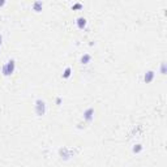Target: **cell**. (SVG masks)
Here are the masks:
<instances>
[{
	"label": "cell",
	"mask_w": 167,
	"mask_h": 167,
	"mask_svg": "<svg viewBox=\"0 0 167 167\" xmlns=\"http://www.w3.org/2000/svg\"><path fill=\"white\" fill-rule=\"evenodd\" d=\"M161 73L166 74V63H162V65H161Z\"/></svg>",
	"instance_id": "11"
},
{
	"label": "cell",
	"mask_w": 167,
	"mask_h": 167,
	"mask_svg": "<svg viewBox=\"0 0 167 167\" xmlns=\"http://www.w3.org/2000/svg\"><path fill=\"white\" fill-rule=\"evenodd\" d=\"M4 4H5V1H4V0H1V1H0V7H3Z\"/></svg>",
	"instance_id": "14"
},
{
	"label": "cell",
	"mask_w": 167,
	"mask_h": 167,
	"mask_svg": "<svg viewBox=\"0 0 167 167\" xmlns=\"http://www.w3.org/2000/svg\"><path fill=\"white\" fill-rule=\"evenodd\" d=\"M93 119H94V109L93 107H88L84 111V120L86 123H90V122H93Z\"/></svg>",
	"instance_id": "3"
},
{
	"label": "cell",
	"mask_w": 167,
	"mask_h": 167,
	"mask_svg": "<svg viewBox=\"0 0 167 167\" xmlns=\"http://www.w3.org/2000/svg\"><path fill=\"white\" fill-rule=\"evenodd\" d=\"M86 24H88V20L85 18V17H82V16H81V17H78V18L76 20V25H77V28H78V29H81V30H82V29H85Z\"/></svg>",
	"instance_id": "5"
},
{
	"label": "cell",
	"mask_w": 167,
	"mask_h": 167,
	"mask_svg": "<svg viewBox=\"0 0 167 167\" xmlns=\"http://www.w3.org/2000/svg\"><path fill=\"white\" fill-rule=\"evenodd\" d=\"M31 7H33V9H34L35 12H41V11H42V8H43V3L39 1V0H37V1L33 3Z\"/></svg>",
	"instance_id": "7"
},
{
	"label": "cell",
	"mask_w": 167,
	"mask_h": 167,
	"mask_svg": "<svg viewBox=\"0 0 167 167\" xmlns=\"http://www.w3.org/2000/svg\"><path fill=\"white\" fill-rule=\"evenodd\" d=\"M154 77H155L154 71H148L145 74H144V81H145L146 84H149V82H152V81L154 80Z\"/></svg>",
	"instance_id": "4"
},
{
	"label": "cell",
	"mask_w": 167,
	"mask_h": 167,
	"mask_svg": "<svg viewBox=\"0 0 167 167\" xmlns=\"http://www.w3.org/2000/svg\"><path fill=\"white\" fill-rule=\"evenodd\" d=\"M1 43H3V35L0 34V46H1Z\"/></svg>",
	"instance_id": "13"
},
{
	"label": "cell",
	"mask_w": 167,
	"mask_h": 167,
	"mask_svg": "<svg viewBox=\"0 0 167 167\" xmlns=\"http://www.w3.org/2000/svg\"><path fill=\"white\" fill-rule=\"evenodd\" d=\"M82 7H84V5L81 4V3H74V4L72 5V9H73V11H74V9H81Z\"/></svg>",
	"instance_id": "10"
},
{
	"label": "cell",
	"mask_w": 167,
	"mask_h": 167,
	"mask_svg": "<svg viewBox=\"0 0 167 167\" xmlns=\"http://www.w3.org/2000/svg\"><path fill=\"white\" fill-rule=\"evenodd\" d=\"M55 102H56V104H61V102H63V98H61V97H56Z\"/></svg>",
	"instance_id": "12"
},
{
	"label": "cell",
	"mask_w": 167,
	"mask_h": 167,
	"mask_svg": "<svg viewBox=\"0 0 167 167\" xmlns=\"http://www.w3.org/2000/svg\"><path fill=\"white\" fill-rule=\"evenodd\" d=\"M142 145L141 144H136V145H133V148H132V152L133 153H136V154H139V153H141L142 152Z\"/></svg>",
	"instance_id": "8"
},
{
	"label": "cell",
	"mask_w": 167,
	"mask_h": 167,
	"mask_svg": "<svg viewBox=\"0 0 167 167\" xmlns=\"http://www.w3.org/2000/svg\"><path fill=\"white\" fill-rule=\"evenodd\" d=\"M91 61V55L90 54H84L80 59V63L81 64H89Z\"/></svg>",
	"instance_id": "6"
},
{
	"label": "cell",
	"mask_w": 167,
	"mask_h": 167,
	"mask_svg": "<svg viewBox=\"0 0 167 167\" xmlns=\"http://www.w3.org/2000/svg\"><path fill=\"white\" fill-rule=\"evenodd\" d=\"M15 71H16V60L15 59L8 60L7 63L3 64V67H1V73H3V76H5V77L13 74L15 73Z\"/></svg>",
	"instance_id": "1"
},
{
	"label": "cell",
	"mask_w": 167,
	"mask_h": 167,
	"mask_svg": "<svg viewBox=\"0 0 167 167\" xmlns=\"http://www.w3.org/2000/svg\"><path fill=\"white\" fill-rule=\"evenodd\" d=\"M71 74H72V68L71 67H67L64 69V72H63V78H69Z\"/></svg>",
	"instance_id": "9"
},
{
	"label": "cell",
	"mask_w": 167,
	"mask_h": 167,
	"mask_svg": "<svg viewBox=\"0 0 167 167\" xmlns=\"http://www.w3.org/2000/svg\"><path fill=\"white\" fill-rule=\"evenodd\" d=\"M34 111L38 116H43L46 114V102L43 99H37L34 103Z\"/></svg>",
	"instance_id": "2"
}]
</instances>
